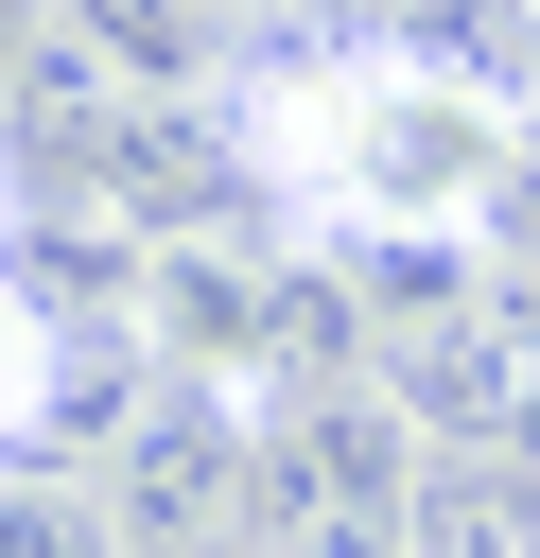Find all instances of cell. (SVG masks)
<instances>
[{"mask_svg": "<svg viewBox=\"0 0 540 558\" xmlns=\"http://www.w3.org/2000/svg\"><path fill=\"white\" fill-rule=\"evenodd\" d=\"M226 17H296V0H226Z\"/></svg>", "mask_w": 540, "mask_h": 558, "instance_id": "cell-8", "label": "cell"}, {"mask_svg": "<svg viewBox=\"0 0 540 558\" xmlns=\"http://www.w3.org/2000/svg\"><path fill=\"white\" fill-rule=\"evenodd\" d=\"M418 488H435V436L366 366H314V384L261 401V506H244V541L261 558H418Z\"/></svg>", "mask_w": 540, "mask_h": 558, "instance_id": "cell-2", "label": "cell"}, {"mask_svg": "<svg viewBox=\"0 0 540 558\" xmlns=\"http://www.w3.org/2000/svg\"><path fill=\"white\" fill-rule=\"evenodd\" d=\"M139 349H157L174 384L279 401V384H314V366H331V296H314V262H279V244L209 227V244H157V279H139Z\"/></svg>", "mask_w": 540, "mask_h": 558, "instance_id": "cell-3", "label": "cell"}, {"mask_svg": "<svg viewBox=\"0 0 540 558\" xmlns=\"http://www.w3.org/2000/svg\"><path fill=\"white\" fill-rule=\"evenodd\" d=\"M52 401H70V314L0 279V471H17V453H52Z\"/></svg>", "mask_w": 540, "mask_h": 558, "instance_id": "cell-5", "label": "cell"}, {"mask_svg": "<svg viewBox=\"0 0 540 558\" xmlns=\"http://www.w3.org/2000/svg\"><path fill=\"white\" fill-rule=\"evenodd\" d=\"M226 140H244V192L296 209L314 244L470 262L523 209L540 105L453 35H261L226 70Z\"/></svg>", "mask_w": 540, "mask_h": 558, "instance_id": "cell-1", "label": "cell"}, {"mask_svg": "<svg viewBox=\"0 0 540 558\" xmlns=\"http://www.w3.org/2000/svg\"><path fill=\"white\" fill-rule=\"evenodd\" d=\"M17 227H35V174H17V140H0V279H17Z\"/></svg>", "mask_w": 540, "mask_h": 558, "instance_id": "cell-7", "label": "cell"}, {"mask_svg": "<svg viewBox=\"0 0 540 558\" xmlns=\"http://www.w3.org/2000/svg\"><path fill=\"white\" fill-rule=\"evenodd\" d=\"M226 558H261V541H226Z\"/></svg>", "mask_w": 540, "mask_h": 558, "instance_id": "cell-9", "label": "cell"}, {"mask_svg": "<svg viewBox=\"0 0 540 558\" xmlns=\"http://www.w3.org/2000/svg\"><path fill=\"white\" fill-rule=\"evenodd\" d=\"M418 558H540V453H435Z\"/></svg>", "mask_w": 540, "mask_h": 558, "instance_id": "cell-4", "label": "cell"}, {"mask_svg": "<svg viewBox=\"0 0 540 558\" xmlns=\"http://www.w3.org/2000/svg\"><path fill=\"white\" fill-rule=\"evenodd\" d=\"M35 52H52V0H0V87H17Z\"/></svg>", "mask_w": 540, "mask_h": 558, "instance_id": "cell-6", "label": "cell"}]
</instances>
